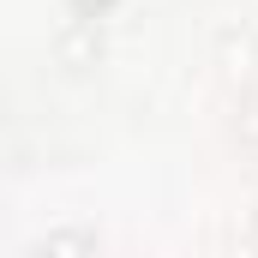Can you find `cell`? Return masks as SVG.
<instances>
[{"instance_id":"1","label":"cell","mask_w":258,"mask_h":258,"mask_svg":"<svg viewBox=\"0 0 258 258\" xmlns=\"http://www.w3.org/2000/svg\"><path fill=\"white\" fill-rule=\"evenodd\" d=\"M102 54V30H96V18H72L60 30V60L66 66H90Z\"/></svg>"},{"instance_id":"2","label":"cell","mask_w":258,"mask_h":258,"mask_svg":"<svg viewBox=\"0 0 258 258\" xmlns=\"http://www.w3.org/2000/svg\"><path fill=\"white\" fill-rule=\"evenodd\" d=\"M66 6H72V18H102L114 0H66Z\"/></svg>"},{"instance_id":"3","label":"cell","mask_w":258,"mask_h":258,"mask_svg":"<svg viewBox=\"0 0 258 258\" xmlns=\"http://www.w3.org/2000/svg\"><path fill=\"white\" fill-rule=\"evenodd\" d=\"M252 234H258V210H252Z\"/></svg>"}]
</instances>
